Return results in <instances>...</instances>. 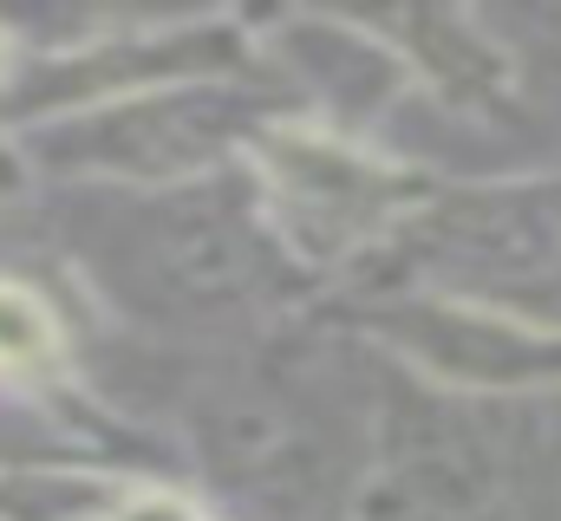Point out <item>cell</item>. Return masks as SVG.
I'll return each mask as SVG.
<instances>
[{
  "label": "cell",
  "instance_id": "7a4b0ae2",
  "mask_svg": "<svg viewBox=\"0 0 561 521\" xmlns=\"http://www.w3.org/2000/svg\"><path fill=\"white\" fill-rule=\"evenodd\" d=\"M112 521H203L196 509H183L176 496H138L125 516H112Z\"/></svg>",
  "mask_w": 561,
  "mask_h": 521
},
{
  "label": "cell",
  "instance_id": "6da1fadb",
  "mask_svg": "<svg viewBox=\"0 0 561 521\" xmlns=\"http://www.w3.org/2000/svg\"><path fill=\"white\" fill-rule=\"evenodd\" d=\"M53 352H59L53 313H46L33 293H20V287L0 280V366H7V372H39Z\"/></svg>",
  "mask_w": 561,
  "mask_h": 521
}]
</instances>
